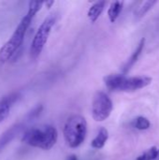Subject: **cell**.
I'll use <instances>...</instances> for the list:
<instances>
[{
	"label": "cell",
	"instance_id": "obj_1",
	"mask_svg": "<svg viewBox=\"0 0 159 160\" xmlns=\"http://www.w3.org/2000/svg\"><path fill=\"white\" fill-rule=\"evenodd\" d=\"M43 4L44 2L42 1L29 2L27 13L21 20L9 39L0 49V65L5 64L8 61H12V59H17L19 57L22 52L21 48L24 40L25 34L31 24L32 20L39 11Z\"/></svg>",
	"mask_w": 159,
	"mask_h": 160
},
{
	"label": "cell",
	"instance_id": "obj_2",
	"mask_svg": "<svg viewBox=\"0 0 159 160\" xmlns=\"http://www.w3.org/2000/svg\"><path fill=\"white\" fill-rule=\"evenodd\" d=\"M57 139L58 133L54 127L41 125L27 128L22 133V142L31 147L50 150L54 146Z\"/></svg>",
	"mask_w": 159,
	"mask_h": 160
},
{
	"label": "cell",
	"instance_id": "obj_3",
	"mask_svg": "<svg viewBox=\"0 0 159 160\" xmlns=\"http://www.w3.org/2000/svg\"><path fill=\"white\" fill-rule=\"evenodd\" d=\"M64 139L70 148L79 147L87 135V122L85 118L80 114H73L67 118L64 129Z\"/></svg>",
	"mask_w": 159,
	"mask_h": 160
},
{
	"label": "cell",
	"instance_id": "obj_4",
	"mask_svg": "<svg viewBox=\"0 0 159 160\" xmlns=\"http://www.w3.org/2000/svg\"><path fill=\"white\" fill-rule=\"evenodd\" d=\"M55 22H56V15L51 14L43 21V22L38 27L30 47V57L33 60H36L40 55Z\"/></svg>",
	"mask_w": 159,
	"mask_h": 160
},
{
	"label": "cell",
	"instance_id": "obj_5",
	"mask_svg": "<svg viewBox=\"0 0 159 160\" xmlns=\"http://www.w3.org/2000/svg\"><path fill=\"white\" fill-rule=\"evenodd\" d=\"M113 104L109 96L104 92H97L92 102V116L97 122H103L111 115Z\"/></svg>",
	"mask_w": 159,
	"mask_h": 160
},
{
	"label": "cell",
	"instance_id": "obj_6",
	"mask_svg": "<svg viewBox=\"0 0 159 160\" xmlns=\"http://www.w3.org/2000/svg\"><path fill=\"white\" fill-rule=\"evenodd\" d=\"M151 82H152V78L147 76L127 78L125 75L118 74L114 84V91L133 92L150 85Z\"/></svg>",
	"mask_w": 159,
	"mask_h": 160
},
{
	"label": "cell",
	"instance_id": "obj_7",
	"mask_svg": "<svg viewBox=\"0 0 159 160\" xmlns=\"http://www.w3.org/2000/svg\"><path fill=\"white\" fill-rule=\"evenodd\" d=\"M31 122L26 116L25 118L21 121L18 122L14 125H12L11 127H9L5 132H3L0 136V152H2L20 133H23L27 128H25L27 123Z\"/></svg>",
	"mask_w": 159,
	"mask_h": 160
},
{
	"label": "cell",
	"instance_id": "obj_8",
	"mask_svg": "<svg viewBox=\"0 0 159 160\" xmlns=\"http://www.w3.org/2000/svg\"><path fill=\"white\" fill-rule=\"evenodd\" d=\"M144 45H145V38H142V39L140 40V42H139V44H138L136 50L133 52V53H132V55L130 56V58L127 60V62L126 63V65L123 67L122 71H123L124 74L127 73V72L130 70V68L136 64V62L138 61L140 55L142 54V51H143Z\"/></svg>",
	"mask_w": 159,
	"mask_h": 160
},
{
	"label": "cell",
	"instance_id": "obj_9",
	"mask_svg": "<svg viewBox=\"0 0 159 160\" xmlns=\"http://www.w3.org/2000/svg\"><path fill=\"white\" fill-rule=\"evenodd\" d=\"M105 5H106L105 1H97L91 6V8L88 10L87 16L92 22H95L99 18V16L104 10Z\"/></svg>",
	"mask_w": 159,
	"mask_h": 160
},
{
	"label": "cell",
	"instance_id": "obj_10",
	"mask_svg": "<svg viewBox=\"0 0 159 160\" xmlns=\"http://www.w3.org/2000/svg\"><path fill=\"white\" fill-rule=\"evenodd\" d=\"M108 138H109L108 130L105 128H100L98 132H97V135L92 141L91 146L93 148H95V149H101L106 144V142L108 141Z\"/></svg>",
	"mask_w": 159,
	"mask_h": 160
},
{
	"label": "cell",
	"instance_id": "obj_11",
	"mask_svg": "<svg viewBox=\"0 0 159 160\" xmlns=\"http://www.w3.org/2000/svg\"><path fill=\"white\" fill-rule=\"evenodd\" d=\"M124 6L123 1H114L111 4L109 9H108V16L111 21V22H115L118 19L120 13L122 12Z\"/></svg>",
	"mask_w": 159,
	"mask_h": 160
},
{
	"label": "cell",
	"instance_id": "obj_12",
	"mask_svg": "<svg viewBox=\"0 0 159 160\" xmlns=\"http://www.w3.org/2000/svg\"><path fill=\"white\" fill-rule=\"evenodd\" d=\"M157 3V1H156V0H148V1L142 2L141 5L138 7V8L135 10V16L137 18L143 17Z\"/></svg>",
	"mask_w": 159,
	"mask_h": 160
},
{
	"label": "cell",
	"instance_id": "obj_13",
	"mask_svg": "<svg viewBox=\"0 0 159 160\" xmlns=\"http://www.w3.org/2000/svg\"><path fill=\"white\" fill-rule=\"evenodd\" d=\"M137 160H159V148L151 147L149 150L141 155Z\"/></svg>",
	"mask_w": 159,
	"mask_h": 160
},
{
	"label": "cell",
	"instance_id": "obj_14",
	"mask_svg": "<svg viewBox=\"0 0 159 160\" xmlns=\"http://www.w3.org/2000/svg\"><path fill=\"white\" fill-rule=\"evenodd\" d=\"M133 126L135 128H137L139 130H146L150 128L151 124H150V121L146 117L139 116L134 120Z\"/></svg>",
	"mask_w": 159,
	"mask_h": 160
},
{
	"label": "cell",
	"instance_id": "obj_15",
	"mask_svg": "<svg viewBox=\"0 0 159 160\" xmlns=\"http://www.w3.org/2000/svg\"><path fill=\"white\" fill-rule=\"evenodd\" d=\"M44 4L47 6V8H50L52 7V5H53V4H54V1H47V2H45Z\"/></svg>",
	"mask_w": 159,
	"mask_h": 160
},
{
	"label": "cell",
	"instance_id": "obj_16",
	"mask_svg": "<svg viewBox=\"0 0 159 160\" xmlns=\"http://www.w3.org/2000/svg\"><path fill=\"white\" fill-rule=\"evenodd\" d=\"M67 160H78V158L75 155H71L67 158Z\"/></svg>",
	"mask_w": 159,
	"mask_h": 160
}]
</instances>
